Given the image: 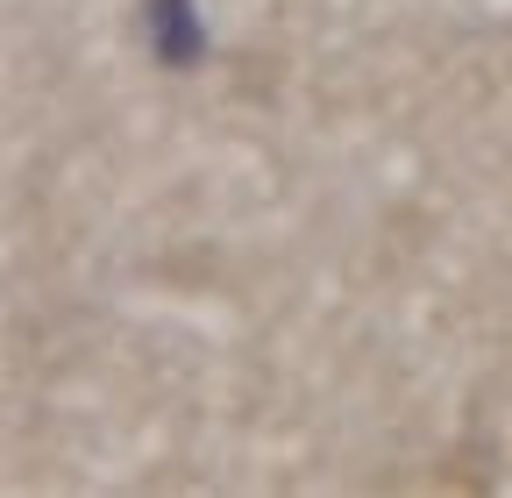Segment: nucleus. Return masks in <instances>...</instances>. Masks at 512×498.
<instances>
[{"mask_svg":"<svg viewBox=\"0 0 512 498\" xmlns=\"http://www.w3.org/2000/svg\"><path fill=\"white\" fill-rule=\"evenodd\" d=\"M150 8V36H157V57L164 65H200V50H207V29L200 15H192V0H143Z\"/></svg>","mask_w":512,"mask_h":498,"instance_id":"obj_1","label":"nucleus"}]
</instances>
